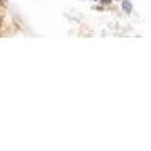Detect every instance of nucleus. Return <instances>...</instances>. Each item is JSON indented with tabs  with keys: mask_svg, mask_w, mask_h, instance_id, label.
<instances>
[{
	"mask_svg": "<svg viewBox=\"0 0 151 151\" xmlns=\"http://www.w3.org/2000/svg\"><path fill=\"white\" fill-rule=\"evenodd\" d=\"M122 11L125 12V14H130V12L133 11V6H132V3L129 2V0H122Z\"/></svg>",
	"mask_w": 151,
	"mask_h": 151,
	"instance_id": "1",
	"label": "nucleus"
},
{
	"mask_svg": "<svg viewBox=\"0 0 151 151\" xmlns=\"http://www.w3.org/2000/svg\"><path fill=\"white\" fill-rule=\"evenodd\" d=\"M100 2H101L103 5H106V6H109V5L112 3V0H100Z\"/></svg>",
	"mask_w": 151,
	"mask_h": 151,
	"instance_id": "2",
	"label": "nucleus"
},
{
	"mask_svg": "<svg viewBox=\"0 0 151 151\" xmlns=\"http://www.w3.org/2000/svg\"><path fill=\"white\" fill-rule=\"evenodd\" d=\"M92 2H97V0H92Z\"/></svg>",
	"mask_w": 151,
	"mask_h": 151,
	"instance_id": "3",
	"label": "nucleus"
}]
</instances>
